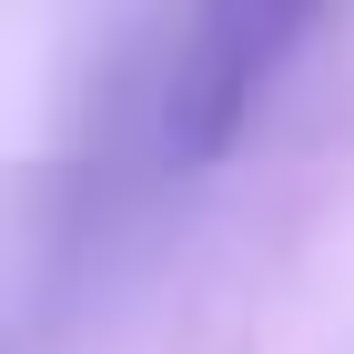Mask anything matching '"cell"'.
<instances>
[{
	"mask_svg": "<svg viewBox=\"0 0 354 354\" xmlns=\"http://www.w3.org/2000/svg\"><path fill=\"white\" fill-rule=\"evenodd\" d=\"M334 0H192L172 30L162 91H152V142L162 162H213L243 142V122L263 111V91L294 71V51L314 41Z\"/></svg>",
	"mask_w": 354,
	"mask_h": 354,
	"instance_id": "obj_1",
	"label": "cell"
}]
</instances>
